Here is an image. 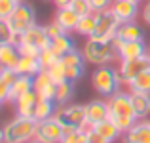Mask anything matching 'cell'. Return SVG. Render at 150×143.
Masks as SVG:
<instances>
[{
	"label": "cell",
	"mask_w": 150,
	"mask_h": 143,
	"mask_svg": "<svg viewBox=\"0 0 150 143\" xmlns=\"http://www.w3.org/2000/svg\"><path fill=\"white\" fill-rule=\"evenodd\" d=\"M108 111H110V118L116 122V126L122 130V134H125L139 118L135 114L131 103V94L127 92H116L114 95H110L108 99Z\"/></svg>",
	"instance_id": "6da1fadb"
},
{
	"label": "cell",
	"mask_w": 150,
	"mask_h": 143,
	"mask_svg": "<svg viewBox=\"0 0 150 143\" xmlns=\"http://www.w3.org/2000/svg\"><path fill=\"white\" fill-rule=\"evenodd\" d=\"M86 61L91 65H110L112 61H116L120 57L118 48L114 42H103V40H95V38H88V42L82 48Z\"/></svg>",
	"instance_id": "7a4b0ae2"
},
{
	"label": "cell",
	"mask_w": 150,
	"mask_h": 143,
	"mask_svg": "<svg viewBox=\"0 0 150 143\" xmlns=\"http://www.w3.org/2000/svg\"><path fill=\"white\" fill-rule=\"evenodd\" d=\"M122 77L120 71H116L114 67L110 65H99L91 74V86L99 95L103 97H110L116 92H120L122 86Z\"/></svg>",
	"instance_id": "3957f363"
},
{
	"label": "cell",
	"mask_w": 150,
	"mask_h": 143,
	"mask_svg": "<svg viewBox=\"0 0 150 143\" xmlns=\"http://www.w3.org/2000/svg\"><path fill=\"white\" fill-rule=\"evenodd\" d=\"M36 126L38 120L30 117H15L4 126L6 134V143H29L36 136Z\"/></svg>",
	"instance_id": "277c9868"
},
{
	"label": "cell",
	"mask_w": 150,
	"mask_h": 143,
	"mask_svg": "<svg viewBox=\"0 0 150 143\" xmlns=\"http://www.w3.org/2000/svg\"><path fill=\"white\" fill-rule=\"evenodd\" d=\"M55 118L63 124L65 134L74 132L80 128H89L88 126V118H86V105H65L59 107Z\"/></svg>",
	"instance_id": "5b68a950"
},
{
	"label": "cell",
	"mask_w": 150,
	"mask_h": 143,
	"mask_svg": "<svg viewBox=\"0 0 150 143\" xmlns=\"http://www.w3.org/2000/svg\"><path fill=\"white\" fill-rule=\"evenodd\" d=\"M120 27V19L114 15L112 10H105L97 14V25L95 31L89 38H95V40H103V42H112L116 38V31Z\"/></svg>",
	"instance_id": "8992f818"
},
{
	"label": "cell",
	"mask_w": 150,
	"mask_h": 143,
	"mask_svg": "<svg viewBox=\"0 0 150 143\" xmlns=\"http://www.w3.org/2000/svg\"><path fill=\"white\" fill-rule=\"evenodd\" d=\"M8 23H10L13 34L19 38L25 31H29L33 25H36V11H34V8L30 4L19 2V6L15 8L13 15L8 19Z\"/></svg>",
	"instance_id": "52a82bcc"
},
{
	"label": "cell",
	"mask_w": 150,
	"mask_h": 143,
	"mask_svg": "<svg viewBox=\"0 0 150 143\" xmlns=\"http://www.w3.org/2000/svg\"><path fill=\"white\" fill-rule=\"evenodd\" d=\"M34 137L42 143H61V139L65 137V128L55 117H51V118L38 122Z\"/></svg>",
	"instance_id": "ba28073f"
},
{
	"label": "cell",
	"mask_w": 150,
	"mask_h": 143,
	"mask_svg": "<svg viewBox=\"0 0 150 143\" xmlns=\"http://www.w3.org/2000/svg\"><path fill=\"white\" fill-rule=\"evenodd\" d=\"M61 63H63V69H65V77L67 80H80L82 77H84L86 73V57L82 51H78L76 48H74L72 51H69L67 55H63L61 57Z\"/></svg>",
	"instance_id": "9c48e42d"
},
{
	"label": "cell",
	"mask_w": 150,
	"mask_h": 143,
	"mask_svg": "<svg viewBox=\"0 0 150 143\" xmlns=\"http://www.w3.org/2000/svg\"><path fill=\"white\" fill-rule=\"evenodd\" d=\"M120 77L124 80V84H129L139 73L150 69V54L143 55V57H135V59H120Z\"/></svg>",
	"instance_id": "30bf717a"
},
{
	"label": "cell",
	"mask_w": 150,
	"mask_h": 143,
	"mask_svg": "<svg viewBox=\"0 0 150 143\" xmlns=\"http://www.w3.org/2000/svg\"><path fill=\"white\" fill-rule=\"evenodd\" d=\"M17 44L33 46V48H36V50H44V48H48L51 44V38L48 36V33H46V27L33 25L29 31H25V33L17 38Z\"/></svg>",
	"instance_id": "8fae6325"
},
{
	"label": "cell",
	"mask_w": 150,
	"mask_h": 143,
	"mask_svg": "<svg viewBox=\"0 0 150 143\" xmlns=\"http://www.w3.org/2000/svg\"><path fill=\"white\" fill-rule=\"evenodd\" d=\"M86 118H88L89 128L106 120V118H110L108 101H105V99H91L89 103H86Z\"/></svg>",
	"instance_id": "7c38bea8"
},
{
	"label": "cell",
	"mask_w": 150,
	"mask_h": 143,
	"mask_svg": "<svg viewBox=\"0 0 150 143\" xmlns=\"http://www.w3.org/2000/svg\"><path fill=\"white\" fill-rule=\"evenodd\" d=\"M57 84L55 78L51 77L48 71H42L40 74L34 77V92L38 94V97H46V99H55V94H57Z\"/></svg>",
	"instance_id": "4fadbf2b"
},
{
	"label": "cell",
	"mask_w": 150,
	"mask_h": 143,
	"mask_svg": "<svg viewBox=\"0 0 150 143\" xmlns=\"http://www.w3.org/2000/svg\"><path fill=\"white\" fill-rule=\"evenodd\" d=\"M118 48L120 59H135V57H143V55L150 54L144 40H129V42H122V40H112Z\"/></svg>",
	"instance_id": "5bb4252c"
},
{
	"label": "cell",
	"mask_w": 150,
	"mask_h": 143,
	"mask_svg": "<svg viewBox=\"0 0 150 143\" xmlns=\"http://www.w3.org/2000/svg\"><path fill=\"white\" fill-rule=\"evenodd\" d=\"M110 10L120 19V23H129V21H135L137 14H139V4L131 2V0H114Z\"/></svg>",
	"instance_id": "9a60e30c"
},
{
	"label": "cell",
	"mask_w": 150,
	"mask_h": 143,
	"mask_svg": "<svg viewBox=\"0 0 150 143\" xmlns=\"http://www.w3.org/2000/svg\"><path fill=\"white\" fill-rule=\"evenodd\" d=\"M19 59H21V54H19L17 42H4V44H0V67L2 69L15 71Z\"/></svg>",
	"instance_id": "2e32d148"
},
{
	"label": "cell",
	"mask_w": 150,
	"mask_h": 143,
	"mask_svg": "<svg viewBox=\"0 0 150 143\" xmlns=\"http://www.w3.org/2000/svg\"><path fill=\"white\" fill-rule=\"evenodd\" d=\"M124 141L125 143H150V122L137 120L124 134Z\"/></svg>",
	"instance_id": "e0dca14e"
},
{
	"label": "cell",
	"mask_w": 150,
	"mask_h": 143,
	"mask_svg": "<svg viewBox=\"0 0 150 143\" xmlns=\"http://www.w3.org/2000/svg\"><path fill=\"white\" fill-rule=\"evenodd\" d=\"M36 103H38V94L33 90V92L21 95L17 101H13L15 113H17L19 117H30V118H34V109H36Z\"/></svg>",
	"instance_id": "ac0fdd59"
},
{
	"label": "cell",
	"mask_w": 150,
	"mask_h": 143,
	"mask_svg": "<svg viewBox=\"0 0 150 143\" xmlns=\"http://www.w3.org/2000/svg\"><path fill=\"white\" fill-rule=\"evenodd\" d=\"M114 40H122V42H129V40H144V33L135 21L129 23H120L116 31V38Z\"/></svg>",
	"instance_id": "d6986e66"
},
{
	"label": "cell",
	"mask_w": 150,
	"mask_h": 143,
	"mask_svg": "<svg viewBox=\"0 0 150 143\" xmlns=\"http://www.w3.org/2000/svg\"><path fill=\"white\" fill-rule=\"evenodd\" d=\"M55 21L67 31H76L78 23H80V15L72 10V8H57V14H55Z\"/></svg>",
	"instance_id": "ffe728a7"
},
{
	"label": "cell",
	"mask_w": 150,
	"mask_h": 143,
	"mask_svg": "<svg viewBox=\"0 0 150 143\" xmlns=\"http://www.w3.org/2000/svg\"><path fill=\"white\" fill-rule=\"evenodd\" d=\"M34 90V77H27V74H17L13 86H11V95H10V101H17L21 95L29 94Z\"/></svg>",
	"instance_id": "44dd1931"
},
{
	"label": "cell",
	"mask_w": 150,
	"mask_h": 143,
	"mask_svg": "<svg viewBox=\"0 0 150 143\" xmlns=\"http://www.w3.org/2000/svg\"><path fill=\"white\" fill-rule=\"evenodd\" d=\"M44 71L40 59L38 57H27V55H21L17 67H15V73L17 74H27V77H36Z\"/></svg>",
	"instance_id": "7402d4cb"
},
{
	"label": "cell",
	"mask_w": 150,
	"mask_h": 143,
	"mask_svg": "<svg viewBox=\"0 0 150 143\" xmlns=\"http://www.w3.org/2000/svg\"><path fill=\"white\" fill-rule=\"evenodd\" d=\"M15 78H17V73L13 69H2L0 67V101L2 103L10 101L11 86H13Z\"/></svg>",
	"instance_id": "603a6c76"
},
{
	"label": "cell",
	"mask_w": 150,
	"mask_h": 143,
	"mask_svg": "<svg viewBox=\"0 0 150 143\" xmlns=\"http://www.w3.org/2000/svg\"><path fill=\"white\" fill-rule=\"evenodd\" d=\"M91 130H93L95 134H99L101 137L108 139L110 143H112V141H116L118 137H120V134H122V130L116 126V122H114L112 118H106V120L99 122V124L91 126Z\"/></svg>",
	"instance_id": "cb8c5ba5"
},
{
	"label": "cell",
	"mask_w": 150,
	"mask_h": 143,
	"mask_svg": "<svg viewBox=\"0 0 150 143\" xmlns=\"http://www.w3.org/2000/svg\"><path fill=\"white\" fill-rule=\"evenodd\" d=\"M129 94H131V103L137 118L144 120L150 114V94H139V92H129Z\"/></svg>",
	"instance_id": "d4e9b609"
},
{
	"label": "cell",
	"mask_w": 150,
	"mask_h": 143,
	"mask_svg": "<svg viewBox=\"0 0 150 143\" xmlns=\"http://www.w3.org/2000/svg\"><path fill=\"white\" fill-rule=\"evenodd\" d=\"M57 107H59V105H57V101H55V99L38 97L36 109H34V118L40 122V120H46V118L55 117V113H57Z\"/></svg>",
	"instance_id": "484cf974"
},
{
	"label": "cell",
	"mask_w": 150,
	"mask_h": 143,
	"mask_svg": "<svg viewBox=\"0 0 150 143\" xmlns=\"http://www.w3.org/2000/svg\"><path fill=\"white\" fill-rule=\"evenodd\" d=\"M50 48L53 50V54L57 55L59 59H61L63 55H67L69 51H72L76 46H74L72 36H70L69 33H65V34H61V36L53 38V40H51V44H50Z\"/></svg>",
	"instance_id": "4316f807"
},
{
	"label": "cell",
	"mask_w": 150,
	"mask_h": 143,
	"mask_svg": "<svg viewBox=\"0 0 150 143\" xmlns=\"http://www.w3.org/2000/svg\"><path fill=\"white\" fill-rule=\"evenodd\" d=\"M74 97V82L72 80H63L57 84V94H55V101L59 107H65L72 101Z\"/></svg>",
	"instance_id": "83f0119b"
},
{
	"label": "cell",
	"mask_w": 150,
	"mask_h": 143,
	"mask_svg": "<svg viewBox=\"0 0 150 143\" xmlns=\"http://www.w3.org/2000/svg\"><path fill=\"white\" fill-rule=\"evenodd\" d=\"M127 86H129V90H131V92L150 94V69L143 71V73H139Z\"/></svg>",
	"instance_id": "f1b7e54d"
},
{
	"label": "cell",
	"mask_w": 150,
	"mask_h": 143,
	"mask_svg": "<svg viewBox=\"0 0 150 143\" xmlns=\"http://www.w3.org/2000/svg\"><path fill=\"white\" fill-rule=\"evenodd\" d=\"M95 25H97V14L95 11H91L89 15H84V17H80V23H78L76 31L74 33L82 34V36H91L93 31H95Z\"/></svg>",
	"instance_id": "f546056e"
},
{
	"label": "cell",
	"mask_w": 150,
	"mask_h": 143,
	"mask_svg": "<svg viewBox=\"0 0 150 143\" xmlns=\"http://www.w3.org/2000/svg\"><path fill=\"white\" fill-rule=\"evenodd\" d=\"M88 137H89V128H80V130L65 134L61 143H88Z\"/></svg>",
	"instance_id": "4dcf8cb0"
},
{
	"label": "cell",
	"mask_w": 150,
	"mask_h": 143,
	"mask_svg": "<svg viewBox=\"0 0 150 143\" xmlns=\"http://www.w3.org/2000/svg\"><path fill=\"white\" fill-rule=\"evenodd\" d=\"M17 6L19 4L15 2V0H0V19L8 21V19L13 15V11H15Z\"/></svg>",
	"instance_id": "1f68e13d"
},
{
	"label": "cell",
	"mask_w": 150,
	"mask_h": 143,
	"mask_svg": "<svg viewBox=\"0 0 150 143\" xmlns=\"http://www.w3.org/2000/svg\"><path fill=\"white\" fill-rule=\"evenodd\" d=\"M4 42H17V36L13 34L10 23L0 19V44H4Z\"/></svg>",
	"instance_id": "d6a6232c"
},
{
	"label": "cell",
	"mask_w": 150,
	"mask_h": 143,
	"mask_svg": "<svg viewBox=\"0 0 150 143\" xmlns=\"http://www.w3.org/2000/svg\"><path fill=\"white\" fill-rule=\"evenodd\" d=\"M38 59H40V63H42V67H44V69H48V67H51L53 65L55 61H57V55L53 54V50H51V48L48 46V48H44V50L40 51V55H38Z\"/></svg>",
	"instance_id": "836d02e7"
},
{
	"label": "cell",
	"mask_w": 150,
	"mask_h": 143,
	"mask_svg": "<svg viewBox=\"0 0 150 143\" xmlns=\"http://www.w3.org/2000/svg\"><path fill=\"white\" fill-rule=\"evenodd\" d=\"M48 73L51 74V77L55 78V82H63V80H67V77H65V69H63V63H61V59H57V61L53 63L51 67H48Z\"/></svg>",
	"instance_id": "e575fe53"
},
{
	"label": "cell",
	"mask_w": 150,
	"mask_h": 143,
	"mask_svg": "<svg viewBox=\"0 0 150 143\" xmlns=\"http://www.w3.org/2000/svg\"><path fill=\"white\" fill-rule=\"evenodd\" d=\"M70 8H72V10L76 11L80 17H84V15H89V14L93 11V10H91V4H89V0H76V2H74Z\"/></svg>",
	"instance_id": "d590c367"
},
{
	"label": "cell",
	"mask_w": 150,
	"mask_h": 143,
	"mask_svg": "<svg viewBox=\"0 0 150 143\" xmlns=\"http://www.w3.org/2000/svg\"><path fill=\"white\" fill-rule=\"evenodd\" d=\"M44 27H46V33H48V36L51 38V40H53V38H57V36H61V34H65V33H67V31L63 29V27L59 25V23L55 21V19H53V21H51V23H48V25H44Z\"/></svg>",
	"instance_id": "8d00e7d4"
},
{
	"label": "cell",
	"mask_w": 150,
	"mask_h": 143,
	"mask_svg": "<svg viewBox=\"0 0 150 143\" xmlns=\"http://www.w3.org/2000/svg\"><path fill=\"white\" fill-rule=\"evenodd\" d=\"M112 2H114V0H89L91 10L95 11V14L105 11V10H110V8H112Z\"/></svg>",
	"instance_id": "74e56055"
},
{
	"label": "cell",
	"mask_w": 150,
	"mask_h": 143,
	"mask_svg": "<svg viewBox=\"0 0 150 143\" xmlns=\"http://www.w3.org/2000/svg\"><path fill=\"white\" fill-rule=\"evenodd\" d=\"M40 51L42 50H36V48H33V46H23V44H19V54H21V55H27V57H38V55H40Z\"/></svg>",
	"instance_id": "f35d334b"
},
{
	"label": "cell",
	"mask_w": 150,
	"mask_h": 143,
	"mask_svg": "<svg viewBox=\"0 0 150 143\" xmlns=\"http://www.w3.org/2000/svg\"><path fill=\"white\" fill-rule=\"evenodd\" d=\"M88 141H89V143H110L108 139H105V137H101L99 134H95L91 128H89V137H88Z\"/></svg>",
	"instance_id": "ab89813d"
},
{
	"label": "cell",
	"mask_w": 150,
	"mask_h": 143,
	"mask_svg": "<svg viewBox=\"0 0 150 143\" xmlns=\"http://www.w3.org/2000/svg\"><path fill=\"white\" fill-rule=\"evenodd\" d=\"M143 19H144L146 25H150V0L144 4V8H143Z\"/></svg>",
	"instance_id": "60d3db41"
},
{
	"label": "cell",
	"mask_w": 150,
	"mask_h": 143,
	"mask_svg": "<svg viewBox=\"0 0 150 143\" xmlns=\"http://www.w3.org/2000/svg\"><path fill=\"white\" fill-rule=\"evenodd\" d=\"M53 2H55V6H57V8H70L76 0H53Z\"/></svg>",
	"instance_id": "b9f144b4"
},
{
	"label": "cell",
	"mask_w": 150,
	"mask_h": 143,
	"mask_svg": "<svg viewBox=\"0 0 150 143\" xmlns=\"http://www.w3.org/2000/svg\"><path fill=\"white\" fill-rule=\"evenodd\" d=\"M0 143H6V134H4V128H0Z\"/></svg>",
	"instance_id": "7bdbcfd3"
},
{
	"label": "cell",
	"mask_w": 150,
	"mask_h": 143,
	"mask_svg": "<svg viewBox=\"0 0 150 143\" xmlns=\"http://www.w3.org/2000/svg\"><path fill=\"white\" fill-rule=\"evenodd\" d=\"M29 143H42V141H38L36 137H34V139H33V141H29Z\"/></svg>",
	"instance_id": "ee69618b"
},
{
	"label": "cell",
	"mask_w": 150,
	"mask_h": 143,
	"mask_svg": "<svg viewBox=\"0 0 150 143\" xmlns=\"http://www.w3.org/2000/svg\"><path fill=\"white\" fill-rule=\"evenodd\" d=\"M131 2H137V4H139V2H141V0H131Z\"/></svg>",
	"instance_id": "f6af8a7d"
},
{
	"label": "cell",
	"mask_w": 150,
	"mask_h": 143,
	"mask_svg": "<svg viewBox=\"0 0 150 143\" xmlns=\"http://www.w3.org/2000/svg\"><path fill=\"white\" fill-rule=\"evenodd\" d=\"M15 2H17V4H19V2H23V0H15Z\"/></svg>",
	"instance_id": "bcb514c9"
},
{
	"label": "cell",
	"mask_w": 150,
	"mask_h": 143,
	"mask_svg": "<svg viewBox=\"0 0 150 143\" xmlns=\"http://www.w3.org/2000/svg\"><path fill=\"white\" fill-rule=\"evenodd\" d=\"M0 107H2V101H0Z\"/></svg>",
	"instance_id": "7dc6e473"
},
{
	"label": "cell",
	"mask_w": 150,
	"mask_h": 143,
	"mask_svg": "<svg viewBox=\"0 0 150 143\" xmlns=\"http://www.w3.org/2000/svg\"><path fill=\"white\" fill-rule=\"evenodd\" d=\"M88 143H89V141H88Z\"/></svg>",
	"instance_id": "c3c4849f"
}]
</instances>
